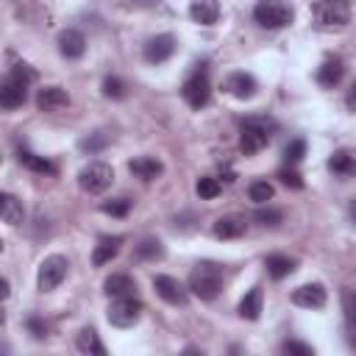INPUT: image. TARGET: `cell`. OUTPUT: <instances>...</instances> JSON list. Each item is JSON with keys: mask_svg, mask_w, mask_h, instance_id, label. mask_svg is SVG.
Wrapping results in <instances>:
<instances>
[{"mask_svg": "<svg viewBox=\"0 0 356 356\" xmlns=\"http://www.w3.org/2000/svg\"><path fill=\"white\" fill-rule=\"evenodd\" d=\"M189 289L200 298V300H214L222 289V267L214 261H200L192 273H189Z\"/></svg>", "mask_w": 356, "mask_h": 356, "instance_id": "cell-3", "label": "cell"}, {"mask_svg": "<svg viewBox=\"0 0 356 356\" xmlns=\"http://www.w3.org/2000/svg\"><path fill=\"white\" fill-rule=\"evenodd\" d=\"M0 220L8 225H19L25 220V209H22V200L17 195L0 192Z\"/></svg>", "mask_w": 356, "mask_h": 356, "instance_id": "cell-20", "label": "cell"}, {"mask_svg": "<svg viewBox=\"0 0 356 356\" xmlns=\"http://www.w3.org/2000/svg\"><path fill=\"white\" fill-rule=\"evenodd\" d=\"M142 312H145L142 300H136L134 295H125V298H111L106 317L114 328H134L142 320Z\"/></svg>", "mask_w": 356, "mask_h": 356, "instance_id": "cell-6", "label": "cell"}, {"mask_svg": "<svg viewBox=\"0 0 356 356\" xmlns=\"http://www.w3.org/2000/svg\"><path fill=\"white\" fill-rule=\"evenodd\" d=\"M312 17L317 28H345L350 22V6L348 0H317Z\"/></svg>", "mask_w": 356, "mask_h": 356, "instance_id": "cell-5", "label": "cell"}, {"mask_svg": "<svg viewBox=\"0 0 356 356\" xmlns=\"http://www.w3.org/2000/svg\"><path fill=\"white\" fill-rule=\"evenodd\" d=\"M3 320H6V312H3V309H0V325H3Z\"/></svg>", "mask_w": 356, "mask_h": 356, "instance_id": "cell-41", "label": "cell"}, {"mask_svg": "<svg viewBox=\"0 0 356 356\" xmlns=\"http://www.w3.org/2000/svg\"><path fill=\"white\" fill-rule=\"evenodd\" d=\"M100 211H103V214H111V217H125V214L131 211V200H128V197L103 200V203H100Z\"/></svg>", "mask_w": 356, "mask_h": 356, "instance_id": "cell-33", "label": "cell"}, {"mask_svg": "<svg viewBox=\"0 0 356 356\" xmlns=\"http://www.w3.org/2000/svg\"><path fill=\"white\" fill-rule=\"evenodd\" d=\"M259 314H261V286H250V292L239 300V317L259 320Z\"/></svg>", "mask_w": 356, "mask_h": 356, "instance_id": "cell-27", "label": "cell"}, {"mask_svg": "<svg viewBox=\"0 0 356 356\" xmlns=\"http://www.w3.org/2000/svg\"><path fill=\"white\" fill-rule=\"evenodd\" d=\"M114 181V170L106 161H89L81 172H78V184L86 195H103Z\"/></svg>", "mask_w": 356, "mask_h": 356, "instance_id": "cell-7", "label": "cell"}, {"mask_svg": "<svg viewBox=\"0 0 356 356\" xmlns=\"http://www.w3.org/2000/svg\"><path fill=\"white\" fill-rule=\"evenodd\" d=\"M292 17H295V11H292V6L286 0H259L253 6V19L261 28H267V31H275V28L289 25Z\"/></svg>", "mask_w": 356, "mask_h": 356, "instance_id": "cell-4", "label": "cell"}, {"mask_svg": "<svg viewBox=\"0 0 356 356\" xmlns=\"http://www.w3.org/2000/svg\"><path fill=\"white\" fill-rule=\"evenodd\" d=\"M56 42H58V53H61L64 58H70V61H75V58H81V56L86 53V36H83L81 31H75V28L61 31Z\"/></svg>", "mask_w": 356, "mask_h": 356, "instance_id": "cell-12", "label": "cell"}, {"mask_svg": "<svg viewBox=\"0 0 356 356\" xmlns=\"http://www.w3.org/2000/svg\"><path fill=\"white\" fill-rule=\"evenodd\" d=\"M181 95H184V100H186L192 108H203V106L209 103V97H211L209 75H206V72H192V75L184 81Z\"/></svg>", "mask_w": 356, "mask_h": 356, "instance_id": "cell-9", "label": "cell"}, {"mask_svg": "<svg viewBox=\"0 0 356 356\" xmlns=\"http://www.w3.org/2000/svg\"><path fill=\"white\" fill-rule=\"evenodd\" d=\"M134 6H139V8H150V6H159L161 0H131Z\"/></svg>", "mask_w": 356, "mask_h": 356, "instance_id": "cell-40", "label": "cell"}, {"mask_svg": "<svg viewBox=\"0 0 356 356\" xmlns=\"http://www.w3.org/2000/svg\"><path fill=\"white\" fill-rule=\"evenodd\" d=\"M0 250H3V242H0Z\"/></svg>", "mask_w": 356, "mask_h": 356, "instance_id": "cell-42", "label": "cell"}, {"mask_svg": "<svg viewBox=\"0 0 356 356\" xmlns=\"http://www.w3.org/2000/svg\"><path fill=\"white\" fill-rule=\"evenodd\" d=\"M120 245H122V236H103V239L95 245L92 264H95V267H103V264H108L111 259H117Z\"/></svg>", "mask_w": 356, "mask_h": 356, "instance_id": "cell-23", "label": "cell"}, {"mask_svg": "<svg viewBox=\"0 0 356 356\" xmlns=\"http://www.w3.org/2000/svg\"><path fill=\"white\" fill-rule=\"evenodd\" d=\"M103 97H108V100H125L128 97V83L120 78V75H108V78H103Z\"/></svg>", "mask_w": 356, "mask_h": 356, "instance_id": "cell-29", "label": "cell"}, {"mask_svg": "<svg viewBox=\"0 0 356 356\" xmlns=\"http://www.w3.org/2000/svg\"><path fill=\"white\" fill-rule=\"evenodd\" d=\"M264 267H267V273H270V278H275V281H281V278H286L289 273H295V259H289V256H281V253H273V256H267L264 259Z\"/></svg>", "mask_w": 356, "mask_h": 356, "instance_id": "cell-26", "label": "cell"}, {"mask_svg": "<svg viewBox=\"0 0 356 356\" xmlns=\"http://www.w3.org/2000/svg\"><path fill=\"white\" fill-rule=\"evenodd\" d=\"M253 220L259 222V225H264V228H278L281 222H284V211H278V209H259L256 214H253Z\"/></svg>", "mask_w": 356, "mask_h": 356, "instance_id": "cell-34", "label": "cell"}, {"mask_svg": "<svg viewBox=\"0 0 356 356\" xmlns=\"http://www.w3.org/2000/svg\"><path fill=\"white\" fill-rule=\"evenodd\" d=\"M11 295V286H8V281L6 278H0V300H6Z\"/></svg>", "mask_w": 356, "mask_h": 356, "instance_id": "cell-39", "label": "cell"}, {"mask_svg": "<svg viewBox=\"0 0 356 356\" xmlns=\"http://www.w3.org/2000/svg\"><path fill=\"white\" fill-rule=\"evenodd\" d=\"M342 78H345V61H342L339 56H328V58L320 64V70H317V83L325 86V89L339 86Z\"/></svg>", "mask_w": 356, "mask_h": 356, "instance_id": "cell-16", "label": "cell"}, {"mask_svg": "<svg viewBox=\"0 0 356 356\" xmlns=\"http://www.w3.org/2000/svg\"><path fill=\"white\" fill-rule=\"evenodd\" d=\"M245 231H248V220H245L242 214H222V217H217L214 225H211V234H214L217 239H236V236H242Z\"/></svg>", "mask_w": 356, "mask_h": 356, "instance_id": "cell-13", "label": "cell"}, {"mask_svg": "<svg viewBox=\"0 0 356 356\" xmlns=\"http://www.w3.org/2000/svg\"><path fill=\"white\" fill-rule=\"evenodd\" d=\"M328 170H331L337 178H350V175L356 172V159H353V153H350L348 147L334 150L331 159H328Z\"/></svg>", "mask_w": 356, "mask_h": 356, "instance_id": "cell-22", "label": "cell"}, {"mask_svg": "<svg viewBox=\"0 0 356 356\" xmlns=\"http://www.w3.org/2000/svg\"><path fill=\"white\" fill-rule=\"evenodd\" d=\"M75 348H78L81 353H86V356H106V345L100 342L97 331L89 328V325L78 331V337H75Z\"/></svg>", "mask_w": 356, "mask_h": 356, "instance_id": "cell-24", "label": "cell"}, {"mask_svg": "<svg viewBox=\"0 0 356 356\" xmlns=\"http://www.w3.org/2000/svg\"><path fill=\"white\" fill-rule=\"evenodd\" d=\"M106 145H108V136H106L103 131H95V134H89V136H83V139L78 142V147H81L83 153H89V156H92V153H100Z\"/></svg>", "mask_w": 356, "mask_h": 356, "instance_id": "cell-31", "label": "cell"}, {"mask_svg": "<svg viewBox=\"0 0 356 356\" xmlns=\"http://www.w3.org/2000/svg\"><path fill=\"white\" fill-rule=\"evenodd\" d=\"M17 159H19V164H25V167L33 170V172H42V175H53V172H56V164H53V161L42 159V156H36V153H31V150H19Z\"/></svg>", "mask_w": 356, "mask_h": 356, "instance_id": "cell-28", "label": "cell"}, {"mask_svg": "<svg viewBox=\"0 0 356 356\" xmlns=\"http://www.w3.org/2000/svg\"><path fill=\"white\" fill-rule=\"evenodd\" d=\"M278 181H281L284 186H289V189H303V178H300L295 170H289V167H281V170H278Z\"/></svg>", "mask_w": 356, "mask_h": 356, "instance_id": "cell-37", "label": "cell"}, {"mask_svg": "<svg viewBox=\"0 0 356 356\" xmlns=\"http://www.w3.org/2000/svg\"><path fill=\"white\" fill-rule=\"evenodd\" d=\"M195 192L200 195V200H214V197L222 192V184H220L217 178H211V175H203V178H197Z\"/></svg>", "mask_w": 356, "mask_h": 356, "instance_id": "cell-30", "label": "cell"}, {"mask_svg": "<svg viewBox=\"0 0 356 356\" xmlns=\"http://www.w3.org/2000/svg\"><path fill=\"white\" fill-rule=\"evenodd\" d=\"M128 170L139 178V181H156L161 172H164V164L153 156H136L128 161Z\"/></svg>", "mask_w": 356, "mask_h": 356, "instance_id": "cell-18", "label": "cell"}, {"mask_svg": "<svg viewBox=\"0 0 356 356\" xmlns=\"http://www.w3.org/2000/svg\"><path fill=\"white\" fill-rule=\"evenodd\" d=\"M281 353H286V356H314V348L300 342V339H286L281 345Z\"/></svg>", "mask_w": 356, "mask_h": 356, "instance_id": "cell-35", "label": "cell"}, {"mask_svg": "<svg viewBox=\"0 0 356 356\" xmlns=\"http://www.w3.org/2000/svg\"><path fill=\"white\" fill-rule=\"evenodd\" d=\"M36 106H39L42 111H61V108L70 106V95H67V89H61V86H44V89H39V95H36Z\"/></svg>", "mask_w": 356, "mask_h": 356, "instance_id": "cell-17", "label": "cell"}, {"mask_svg": "<svg viewBox=\"0 0 356 356\" xmlns=\"http://www.w3.org/2000/svg\"><path fill=\"white\" fill-rule=\"evenodd\" d=\"M275 134V120L270 117H248L242 120V134H239V147L245 156H256L270 145Z\"/></svg>", "mask_w": 356, "mask_h": 356, "instance_id": "cell-2", "label": "cell"}, {"mask_svg": "<svg viewBox=\"0 0 356 356\" xmlns=\"http://www.w3.org/2000/svg\"><path fill=\"white\" fill-rule=\"evenodd\" d=\"M273 195H275V189H273L270 181H253L250 189H248V197L253 203H267V200H273Z\"/></svg>", "mask_w": 356, "mask_h": 356, "instance_id": "cell-32", "label": "cell"}, {"mask_svg": "<svg viewBox=\"0 0 356 356\" xmlns=\"http://www.w3.org/2000/svg\"><path fill=\"white\" fill-rule=\"evenodd\" d=\"M33 70L28 64H17L3 81H0V106L3 108H19L28 100V86L33 81Z\"/></svg>", "mask_w": 356, "mask_h": 356, "instance_id": "cell-1", "label": "cell"}, {"mask_svg": "<svg viewBox=\"0 0 356 356\" xmlns=\"http://www.w3.org/2000/svg\"><path fill=\"white\" fill-rule=\"evenodd\" d=\"M325 300H328V295H325L323 284H303L292 292V303L303 306V309H323Z\"/></svg>", "mask_w": 356, "mask_h": 356, "instance_id": "cell-14", "label": "cell"}, {"mask_svg": "<svg viewBox=\"0 0 356 356\" xmlns=\"http://www.w3.org/2000/svg\"><path fill=\"white\" fill-rule=\"evenodd\" d=\"M225 89H228V95H234L236 100H250V97L259 92V83H256V78H253L250 72H231V75L225 78Z\"/></svg>", "mask_w": 356, "mask_h": 356, "instance_id": "cell-15", "label": "cell"}, {"mask_svg": "<svg viewBox=\"0 0 356 356\" xmlns=\"http://www.w3.org/2000/svg\"><path fill=\"white\" fill-rule=\"evenodd\" d=\"M28 331L33 334V339H44L47 337V323L39 317H28Z\"/></svg>", "mask_w": 356, "mask_h": 356, "instance_id": "cell-38", "label": "cell"}, {"mask_svg": "<svg viewBox=\"0 0 356 356\" xmlns=\"http://www.w3.org/2000/svg\"><path fill=\"white\" fill-rule=\"evenodd\" d=\"M67 270H70L67 256H61V253L47 256V259L39 264V275H36L39 292H53L56 286H61V281L67 278Z\"/></svg>", "mask_w": 356, "mask_h": 356, "instance_id": "cell-8", "label": "cell"}, {"mask_svg": "<svg viewBox=\"0 0 356 356\" xmlns=\"http://www.w3.org/2000/svg\"><path fill=\"white\" fill-rule=\"evenodd\" d=\"M189 17L197 25H214L220 19V3L217 0H189Z\"/></svg>", "mask_w": 356, "mask_h": 356, "instance_id": "cell-19", "label": "cell"}, {"mask_svg": "<svg viewBox=\"0 0 356 356\" xmlns=\"http://www.w3.org/2000/svg\"><path fill=\"white\" fill-rule=\"evenodd\" d=\"M303 156H306V142H303V139H292V142L284 147V159H286L289 164H298Z\"/></svg>", "mask_w": 356, "mask_h": 356, "instance_id": "cell-36", "label": "cell"}, {"mask_svg": "<svg viewBox=\"0 0 356 356\" xmlns=\"http://www.w3.org/2000/svg\"><path fill=\"white\" fill-rule=\"evenodd\" d=\"M103 292L108 298H125V295H136V281L125 273H114L103 281Z\"/></svg>", "mask_w": 356, "mask_h": 356, "instance_id": "cell-21", "label": "cell"}, {"mask_svg": "<svg viewBox=\"0 0 356 356\" xmlns=\"http://www.w3.org/2000/svg\"><path fill=\"white\" fill-rule=\"evenodd\" d=\"M175 47H178V42H175L172 33H159V36L145 42V61L147 64H161L175 53Z\"/></svg>", "mask_w": 356, "mask_h": 356, "instance_id": "cell-11", "label": "cell"}, {"mask_svg": "<svg viewBox=\"0 0 356 356\" xmlns=\"http://www.w3.org/2000/svg\"><path fill=\"white\" fill-rule=\"evenodd\" d=\"M134 259H136V261H159V259H164V245H161V239L145 236V239L134 248Z\"/></svg>", "mask_w": 356, "mask_h": 356, "instance_id": "cell-25", "label": "cell"}, {"mask_svg": "<svg viewBox=\"0 0 356 356\" xmlns=\"http://www.w3.org/2000/svg\"><path fill=\"white\" fill-rule=\"evenodd\" d=\"M153 289L170 306H186L189 303V289L172 275H153Z\"/></svg>", "mask_w": 356, "mask_h": 356, "instance_id": "cell-10", "label": "cell"}]
</instances>
